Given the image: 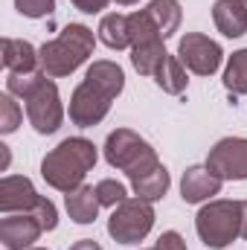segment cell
Wrapping results in <instances>:
<instances>
[{"mask_svg":"<svg viewBox=\"0 0 247 250\" xmlns=\"http://www.w3.org/2000/svg\"><path fill=\"white\" fill-rule=\"evenodd\" d=\"M125 87V73L120 64L114 62H93L87 67L82 84L70 96V120L79 128H93L99 125L108 111L111 102L123 93Z\"/></svg>","mask_w":247,"mask_h":250,"instance_id":"obj_1","label":"cell"},{"mask_svg":"<svg viewBox=\"0 0 247 250\" xmlns=\"http://www.w3.org/2000/svg\"><path fill=\"white\" fill-rule=\"evenodd\" d=\"M6 93L21 96L26 102V117L29 125L38 134H56L62 128L64 108L62 96L53 79H47L44 70L35 73H9L6 76Z\"/></svg>","mask_w":247,"mask_h":250,"instance_id":"obj_2","label":"cell"},{"mask_svg":"<svg viewBox=\"0 0 247 250\" xmlns=\"http://www.w3.org/2000/svg\"><path fill=\"white\" fill-rule=\"evenodd\" d=\"M96 146L84 137H67L62 140L44 160H41V178L59 192H73L82 187L84 175L96 166Z\"/></svg>","mask_w":247,"mask_h":250,"instance_id":"obj_3","label":"cell"},{"mask_svg":"<svg viewBox=\"0 0 247 250\" xmlns=\"http://www.w3.org/2000/svg\"><path fill=\"white\" fill-rule=\"evenodd\" d=\"M93 44H96L93 29H87L84 23H67L59 38L47 41V44L38 50L41 70H44L50 79L70 76L76 67H82V64L90 59Z\"/></svg>","mask_w":247,"mask_h":250,"instance_id":"obj_4","label":"cell"},{"mask_svg":"<svg viewBox=\"0 0 247 250\" xmlns=\"http://www.w3.org/2000/svg\"><path fill=\"white\" fill-rule=\"evenodd\" d=\"M105 160L114 169L125 172L128 181H137V178L154 172L157 166H163L157 160V151L140 134H134L131 128H117V131L108 134V140H105Z\"/></svg>","mask_w":247,"mask_h":250,"instance_id":"obj_5","label":"cell"},{"mask_svg":"<svg viewBox=\"0 0 247 250\" xmlns=\"http://www.w3.org/2000/svg\"><path fill=\"white\" fill-rule=\"evenodd\" d=\"M195 230L209 250H221L242 239V201H209L195 218Z\"/></svg>","mask_w":247,"mask_h":250,"instance_id":"obj_6","label":"cell"},{"mask_svg":"<svg viewBox=\"0 0 247 250\" xmlns=\"http://www.w3.org/2000/svg\"><path fill=\"white\" fill-rule=\"evenodd\" d=\"M154 227V207L145 198H125L108 218V233L120 245H140Z\"/></svg>","mask_w":247,"mask_h":250,"instance_id":"obj_7","label":"cell"},{"mask_svg":"<svg viewBox=\"0 0 247 250\" xmlns=\"http://www.w3.org/2000/svg\"><path fill=\"white\" fill-rule=\"evenodd\" d=\"M178 59L195 76H212L221 67L224 53L212 38H206L201 32H186L181 38V44H178Z\"/></svg>","mask_w":247,"mask_h":250,"instance_id":"obj_8","label":"cell"},{"mask_svg":"<svg viewBox=\"0 0 247 250\" xmlns=\"http://www.w3.org/2000/svg\"><path fill=\"white\" fill-rule=\"evenodd\" d=\"M206 166L221 181H247V140L245 137H224L206 157Z\"/></svg>","mask_w":247,"mask_h":250,"instance_id":"obj_9","label":"cell"},{"mask_svg":"<svg viewBox=\"0 0 247 250\" xmlns=\"http://www.w3.org/2000/svg\"><path fill=\"white\" fill-rule=\"evenodd\" d=\"M44 233V224L32 212H12L0 221V242L6 250H29Z\"/></svg>","mask_w":247,"mask_h":250,"instance_id":"obj_10","label":"cell"},{"mask_svg":"<svg viewBox=\"0 0 247 250\" xmlns=\"http://www.w3.org/2000/svg\"><path fill=\"white\" fill-rule=\"evenodd\" d=\"M44 195H38L29 178L21 175H9L0 181V212L12 215V212H32L41 204Z\"/></svg>","mask_w":247,"mask_h":250,"instance_id":"obj_11","label":"cell"},{"mask_svg":"<svg viewBox=\"0 0 247 250\" xmlns=\"http://www.w3.org/2000/svg\"><path fill=\"white\" fill-rule=\"evenodd\" d=\"M221 184L224 181L209 166H189L184 172V181H181V195L186 204H204L221 192Z\"/></svg>","mask_w":247,"mask_h":250,"instance_id":"obj_12","label":"cell"},{"mask_svg":"<svg viewBox=\"0 0 247 250\" xmlns=\"http://www.w3.org/2000/svg\"><path fill=\"white\" fill-rule=\"evenodd\" d=\"M212 21H215L221 35L242 38L247 32V3H242V0H215Z\"/></svg>","mask_w":247,"mask_h":250,"instance_id":"obj_13","label":"cell"},{"mask_svg":"<svg viewBox=\"0 0 247 250\" xmlns=\"http://www.w3.org/2000/svg\"><path fill=\"white\" fill-rule=\"evenodd\" d=\"M3 67L9 73H35L41 62H38V53L29 41L3 38Z\"/></svg>","mask_w":247,"mask_h":250,"instance_id":"obj_14","label":"cell"},{"mask_svg":"<svg viewBox=\"0 0 247 250\" xmlns=\"http://www.w3.org/2000/svg\"><path fill=\"white\" fill-rule=\"evenodd\" d=\"M99 198H96V187H82L67 192V212L76 224H93L96 212H99Z\"/></svg>","mask_w":247,"mask_h":250,"instance_id":"obj_15","label":"cell"},{"mask_svg":"<svg viewBox=\"0 0 247 250\" xmlns=\"http://www.w3.org/2000/svg\"><path fill=\"white\" fill-rule=\"evenodd\" d=\"M154 82H157V87L163 90V93H172V96H181L186 90V67L181 64V59H175V56H166L163 64L157 67V73H154Z\"/></svg>","mask_w":247,"mask_h":250,"instance_id":"obj_16","label":"cell"},{"mask_svg":"<svg viewBox=\"0 0 247 250\" xmlns=\"http://www.w3.org/2000/svg\"><path fill=\"white\" fill-rule=\"evenodd\" d=\"M166 56H169V53H166V47H163V38L131 47V62H134V67H137L140 76H154Z\"/></svg>","mask_w":247,"mask_h":250,"instance_id":"obj_17","label":"cell"},{"mask_svg":"<svg viewBox=\"0 0 247 250\" xmlns=\"http://www.w3.org/2000/svg\"><path fill=\"white\" fill-rule=\"evenodd\" d=\"M145 12L151 15V21H154V23H157V29L163 32V38L175 35V32H178V26H181V18H184V12H181V3H178V0H151V3L145 6Z\"/></svg>","mask_w":247,"mask_h":250,"instance_id":"obj_18","label":"cell"},{"mask_svg":"<svg viewBox=\"0 0 247 250\" xmlns=\"http://www.w3.org/2000/svg\"><path fill=\"white\" fill-rule=\"evenodd\" d=\"M99 38L102 44H108L111 50H125L131 47V35H128V15H105L99 23Z\"/></svg>","mask_w":247,"mask_h":250,"instance_id":"obj_19","label":"cell"},{"mask_svg":"<svg viewBox=\"0 0 247 250\" xmlns=\"http://www.w3.org/2000/svg\"><path fill=\"white\" fill-rule=\"evenodd\" d=\"M131 187H134V192H137V198L160 201V198L169 192V172H166V166H157L154 172H148V175L131 181Z\"/></svg>","mask_w":247,"mask_h":250,"instance_id":"obj_20","label":"cell"},{"mask_svg":"<svg viewBox=\"0 0 247 250\" xmlns=\"http://www.w3.org/2000/svg\"><path fill=\"white\" fill-rule=\"evenodd\" d=\"M128 35H131V47L163 38V32L157 29V23L151 21V15H148L145 9H140V12H131V15H128ZM163 41H166V38H163Z\"/></svg>","mask_w":247,"mask_h":250,"instance_id":"obj_21","label":"cell"},{"mask_svg":"<svg viewBox=\"0 0 247 250\" xmlns=\"http://www.w3.org/2000/svg\"><path fill=\"white\" fill-rule=\"evenodd\" d=\"M224 87L233 96H245L247 93V50H239L230 56L227 70H224Z\"/></svg>","mask_w":247,"mask_h":250,"instance_id":"obj_22","label":"cell"},{"mask_svg":"<svg viewBox=\"0 0 247 250\" xmlns=\"http://www.w3.org/2000/svg\"><path fill=\"white\" fill-rule=\"evenodd\" d=\"M23 120V111L21 105L12 99V93H3L0 96V134H12Z\"/></svg>","mask_w":247,"mask_h":250,"instance_id":"obj_23","label":"cell"},{"mask_svg":"<svg viewBox=\"0 0 247 250\" xmlns=\"http://www.w3.org/2000/svg\"><path fill=\"white\" fill-rule=\"evenodd\" d=\"M96 198H99L102 207H117V204H123L125 198H128V192H125V187L120 181L105 178V181L96 184Z\"/></svg>","mask_w":247,"mask_h":250,"instance_id":"obj_24","label":"cell"},{"mask_svg":"<svg viewBox=\"0 0 247 250\" xmlns=\"http://www.w3.org/2000/svg\"><path fill=\"white\" fill-rule=\"evenodd\" d=\"M15 9L26 18H47L56 9V0H15Z\"/></svg>","mask_w":247,"mask_h":250,"instance_id":"obj_25","label":"cell"},{"mask_svg":"<svg viewBox=\"0 0 247 250\" xmlns=\"http://www.w3.org/2000/svg\"><path fill=\"white\" fill-rule=\"evenodd\" d=\"M32 215L44 224V230H56V224H59V212H56V204L50 198H41V204L32 209Z\"/></svg>","mask_w":247,"mask_h":250,"instance_id":"obj_26","label":"cell"},{"mask_svg":"<svg viewBox=\"0 0 247 250\" xmlns=\"http://www.w3.org/2000/svg\"><path fill=\"white\" fill-rule=\"evenodd\" d=\"M154 250H186V242L181 233H175V230H166L160 239H157V245Z\"/></svg>","mask_w":247,"mask_h":250,"instance_id":"obj_27","label":"cell"},{"mask_svg":"<svg viewBox=\"0 0 247 250\" xmlns=\"http://www.w3.org/2000/svg\"><path fill=\"white\" fill-rule=\"evenodd\" d=\"M79 12H84V15H96V12H102L111 0H70Z\"/></svg>","mask_w":247,"mask_h":250,"instance_id":"obj_28","label":"cell"},{"mask_svg":"<svg viewBox=\"0 0 247 250\" xmlns=\"http://www.w3.org/2000/svg\"><path fill=\"white\" fill-rule=\"evenodd\" d=\"M70 250H102V248H99V242H93V239H82V242H76Z\"/></svg>","mask_w":247,"mask_h":250,"instance_id":"obj_29","label":"cell"},{"mask_svg":"<svg viewBox=\"0 0 247 250\" xmlns=\"http://www.w3.org/2000/svg\"><path fill=\"white\" fill-rule=\"evenodd\" d=\"M242 239H247V201H242Z\"/></svg>","mask_w":247,"mask_h":250,"instance_id":"obj_30","label":"cell"},{"mask_svg":"<svg viewBox=\"0 0 247 250\" xmlns=\"http://www.w3.org/2000/svg\"><path fill=\"white\" fill-rule=\"evenodd\" d=\"M117 3H123V6H131V3H137V0H117Z\"/></svg>","mask_w":247,"mask_h":250,"instance_id":"obj_31","label":"cell"},{"mask_svg":"<svg viewBox=\"0 0 247 250\" xmlns=\"http://www.w3.org/2000/svg\"><path fill=\"white\" fill-rule=\"evenodd\" d=\"M29 250H44V248H29Z\"/></svg>","mask_w":247,"mask_h":250,"instance_id":"obj_32","label":"cell"},{"mask_svg":"<svg viewBox=\"0 0 247 250\" xmlns=\"http://www.w3.org/2000/svg\"><path fill=\"white\" fill-rule=\"evenodd\" d=\"M242 3H247V0H242Z\"/></svg>","mask_w":247,"mask_h":250,"instance_id":"obj_33","label":"cell"},{"mask_svg":"<svg viewBox=\"0 0 247 250\" xmlns=\"http://www.w3.org/2000/svg\"><path fill=\"white\" fill-rule=\"evenodd\" d=\"M151 250H154V248H151Z\"/></svg>","mask_w":247,"mask_h":250,"instance_id":"obj_34","label":"cell"}]
</instances>
